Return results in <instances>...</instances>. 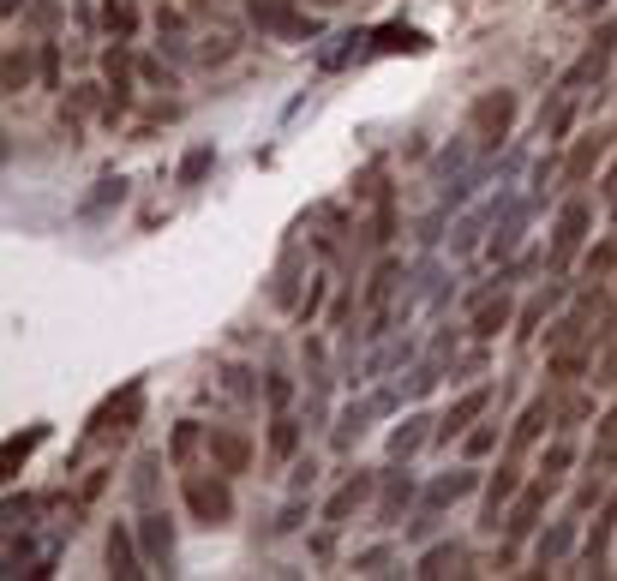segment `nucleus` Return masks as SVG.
Wrapping results in <instances>:
<instances>
[{"instance_id":"obj_32","label":"nucleus","mask_w":617,"mask_h":581,"mask_svg":"<svg viewBox=\"0 0 617 581\" xmlns=\"http://www.w3.org/2000/svg\"><path fill=\"white\" fill-rule=\"evenodd\" d=\"M24 78H30V54L12 48V54H6V90H24Z\"/></svg>"},{"instance_id":"obj_31","label":"nucleus","mask_w":617,"mask_h":581,"mask_svg":"<svg viewBox=\"0 0 617 581\" xmlns=\"http://www.w3.org/2000/svg\"><path fill=\"white\" fill-rule=\"evenodd\" d=\"M462 162H468V144L456 138V144H450V150L438 156V168H432V174H438V180H456V174H462Z\"/></svg>"},{"instance_id":"obj_43","label":"nucleus","mask_w":617,"mask_h":581,"mask_svg":"<svg viewBox=\"0 0 617 581\" xmlns=\"http://www.w3.org/2000/svg\"><path fill=\"white\" fill-rule=\"evenodd\" d=\"M600 450H617V414L600 420Z\"/></svg>"},{"instance_id":"obj_3","label":"nucleus","mask_w":617,"mask_h":581,"mask_svg":"<svg viewBox=\"0 0 617 581\" xmlns=\"http://www.w3.org/2000/svg\"><path fill=\"white\" fill-rule=\"evenodd\" d=\"M588 222H594L588 198H570V204L558 210V228H552V270H564V264L582 252V240H588Z\"/></svg>"},{"instance_id":"obj_47","label":"nucleus","mask_w":617,"mask_h":581,"mask_svg":"<svg viewBox=\"0 0 617 581\" xmlns=\"http://www.w3.org/2000/svg\"><path fill=\"white\" fill-rule=\"evenodd\" d=\"M18 6H24V0H0V12H18Z\"/></svg>"},{"instance_id":"obj_24","label":"nucleus","mask_w":617,"mask_h":581,"mask_svg":"<svg viewBox=\"0 0 617 581\" xmlns=\"http://www.w3.org/2000/svg\"><path fill=\"white\" fill-rule=\"evenodd\" d=\"M546 420H552V414H546V402H534V408L522 414V426L510 432V444H516V450H528V444H534V438L546 432Z\"/></svg>"},{"instance_id":"obj_38","label":"nucleus","mask_w":617,"mask_h":581,"mask_svg":"<svg viewBox=\"0 0 617 581\" xmlns=\"http://www.w3.org/2000/svg\"><path fill=\"white\" fill-rule=\"evenodd\" d=\"M390 282H396V264H384V270L372 276V306H384V300H390Z\"/></svg>"},{"instance_id":"obj_44","label":"nucleus","mask_w":617,"mask_h":581,"mask_svg":"<svg viewBox=\"0 0 617 581\" xmlns=\"http://www.w3.org/2000/svg\"><path fill=\"white\" fill-rule=\"evenodd\" d=\"M594 384H617V348L606 354V366H600V378H594Z\"/></svg>"},{"instance_id":"obj_39","label":"nucleus","mask_w":617,"mask_h":581,"mask_svg":"<svg viewBox=\"0 0 617 581\" xmlns=\"http://www.w3.org/2000/svg\"><path fill=\"white\" fill-rule=\"evenodd\" d=\"M132 486H138V498H150V486H156V456L138 462V480H132Z\"/></svg>"},{"instance_id":"obj_17","label":"nucleus","mask_w":617,"mask_h":581,"mask_svg":"<svg viewBox=\"0 0 617 581\" xmlns=\"http://www.w3.org/2000/svg\"><path fill=\"white\" fill-rule=\"evenodd\" d=\"M270 450H276L282 462H288V456L300 450V420H294L288 408H276V420H270Z\"/></svg>"},{"instance_id":"obj_41","label":"nucleus","mask_w":617,"mask_h":581,"mask_svg":"<svg viewBox=\"0 0 617 581\" xmlns=\"http://www.w3.org/2000/svg\"><path fill=\"white\" fill-rule=\"evenodd\" d=\"M42 84H48V90L60 84V60H54V48H42Z\"/></svg>"},{"instance_id":"obj_35","label":"nucleus","mask_w":617,"mask_h":581,"mask_svg":"<svg viewBox=\"0 0 617 581\" xmlns=\"http://www.w3.org/2000/svg\"><path fill=\"white\" fill-rule=\"evenodd\" d=\"M570 462H576V450H570V444H564V438H558V444H552V450H546V480H552V474H564V468H570Z\"/></svg>"},{"instance_id":"obj_11","label":"nucleus","mask_w":617,"mask_h":581,"mask_svg":"<svg viewBox=\"0 0 617 581\" xmlns=\"http://www.w3.org/2000/svg\"><path fill=\"white\" fill-rule=\"evenodd\" d=\"M606 144H612V132H594V138H582V144L570 150V162H564V180H570V186H582V180H588V174L600 168Z\"/></svg>"},{"instance_id":"obj_34","label":"nucleus","mask_w":617,"mask_h":581,"mask_svg":"<svg viewBox=\"0 0 617 581\" xmlns=\"http://www.w3.org/2000/svg\"><path fill=\"white\" fill-rule=\"evenodd\" d=\"M492 444H498V426H474L462 450H468V456H492Z\"/></svg>"},{"instance_id":"obj_4","label":"nucleus","mask_w":617,"mask_h":581,"mask_svg":"<svg viewBox=\"0 0 617 581\" xmlns=\"http://www.w3.org/2000/svg\"><path fill=\"white\" fill-rule=\"evenodd\" d=\"M246 12H252V24H258V30L288 36V42H300V36H312V30H318L312 18H300V6H294V0H246Z\"/></svg>"},{"instance_id":"obj_37","label":"nucleus","mask_w":617,"mask_h":581,"mask_svg":"<svg viewBox=\"0 0 617 581\" xmlns=\"http://www.w3.org/2000/svg\"><path fill=\"white\" fill-rule=\"evenodd\" d=\"M264 396H270V408H288V396H294V384H288L282 372H270V384H264Z\"/></svg>"},{"instance_id":"obj_36","label":"nucleus","mask_w":617,"mask_h":581,"mask_svg":"<svg viewBox=\"0 0 617 581\" xmlns=\"http://www.w3.org/2000/svg\"><path fill=\"white\" fill-rule=\"evenodd\" d=\"M612 264H617V246H594V252H588V282H594V276H606Z\"/></svg>"},{"instance_id":"obj_18","label":"nucleus","mask_w":617,"mask_h":581,"mask_svg":"<svg viewBox=\"0 0 617 581\" xmlns=\"http://www.w3.org/2000/svg\"><path fill=\"white\" fill-rule=\"evenodd\" d=\"M366 492H372V480H348L336 498H330V510H324V522H348L360 504H366Z\"/></svg>"},{"instance_id":"obj_23","label":"nucleus","mask_w":617,"mask_h":581,"mask_svg":"<svg viewBox=\"0 0 617 581\" xmlns=\"http://www.w3.org/2000/svg\"><path fill=\"white\" fill-rule=\"evenodd\" d=\"M522 216H528V204H510V216L498 222V234H492V258H504L510 246H516V234H522Z\"/></svg>"},{"instance_id":"obj_12","label":"nucleus","mask_w":617,"mask_h":581,"mask_svg":"<svg viewBox=\"0 0 617 581\" xmlns=\"http://www.w3.org/2000/svg\"><path fill=\"white\" fill-rule=\"evenodd\" d=\"M516 474H522V468H510V462H504V468L492 474V486H486V522H480L486 534H498V510H504V504L516 498V486H522Z\"/></svg>"},{"instance_id":"obj_1","label":"nucleus","mask_w":617,"mask_h":581,"mask_svg":"<svg viewBox=\"0 0 617 581\" xmlns=\"http://www.w3.org/2000/svg\"><path fill=\"white\" fill-rule=\"evenodd\" d=\"M510 126H516V96H510V90L480 96V102H474V114H468V138H474L480 150L504 144V138H510Z\"/></svg>"},{"instance_id":"obj_22","label":"nucleus","mask_w":617,"mask_h":581,"mask_svg":"<svg viewBox=\"0 0 617 581\" xmlns=\"http://www.w3.org/2000/svg\"><path fill=\"white\" fill-rule=\"evenodd\" d=\"M210 168H216V150H210V144H192V150L180 156V186H198Z\"/></svg>"},{"instance_id":"obj_28","label":"nucleus","mask_w":617,"mask_h":581,"mask_svg":"<svg viewBox=\"0 0 617 581\" xmlns=\"http://www.w3.org/2000/svg\"><path fill=\"white\" fill-rule=\"evenodd\" d=\"M120 198H126V186H120V180H102V186L84 198V216H96V210H108V204H120Z\"/></svg>"},{"instance_id":"obj_48","label":"nucleus","mask_w":617,"mask_h":581,"mask_svg":"<svg viewBox=\"0 0 617 581\" xmlns=\"http://www.w3.org/2000/svg\"><path fill=\"white\" fill-rule=\"evenodd\" d=\"M318 6H342V0H318Z\"/></svg>"},{"instance_id":"obj_40","label":"nucleus","mask_w":617,"mask_h":581,"mask_svg":"<svg viewBox=\"0 0 617 581\" xmlns=\"http://www.w3.org/2000/svg\"><path fill=\"white\" fill-rule=\"evenodd\" d=\"M384 564H390V552H384V546H378V552H360V558H354V570H366V576H378Z\"/></svg>"},{"instance_id":"obj_10","label":"nucleus","mask_w":617,"mask_h":581,"mask_svg":"<svg viewBox=\"0 0 617 581\" xmlns=\"http://www.w3.org/2000/svg\"><path fill=\"white\" fill-rule=\"evenodd\" d=\"M138 546H144V558L150 564H174V528H168V516L162 510H144V528H138Z\"/></svg>"},{"instance_id":"obj_6","label":"nucleus","mask_w":617,"mask_h":581,"mask_svg":"<svg viewBox=\"0 0 617 581\" xmlns=\"http://www.w3.org/2000/svg\"><path fill=\"white\" fill-rule=\"evenodd\" d=\"M486 408H492V384H480V390H468V396H456V402H450V414L438 420V444H450V438H462V432H468V426H474V420H480Z\"/></svg>"},{"instance_id":"obj_13","label":"nucleus","mask_w":617,"mask_h":581,"mask_svg":"<svg viewBox=\"0 0 617 581\" xmlns=\"http://www.w3.org/2000/svg\"><path fill=\"white\" fill-rule=\"evenodd\" d=\"M108 576H114V581L144 576V570H138V546H132V534H126V528H114V534H108Z\"/></svg>"},{"instance_id":"obj_45","label":"nucleus","mask_w":617,"mask_h":581,"mask_svg":"<svg viewBox=\"0 0 617 581\" xmlns=\"http://www.w3.org/2000/svg\"><path fill=\"white\" fill-rule=\"evenodd\" d=\"M600 522H606V528H617V498L606 504V516H600Z\"/></svg>"},{"instance_id":"obj_26","label":"nucleus","mask_w":617,"mask_h":581,"mask_svg":"<svg viewBox=\"0 0 617 581\" xmlns=\"http://www.w3.org/2000/svg\"><path fill=\"white\" fill-rule=\"evenodd\" d=\"M456 564H462V552H456V546H432V552L420 558V570H414V576H450Z\"/></svg>"},{"instance_id":"obj_20","label":"nucleus","mask_w":617,"mask_h":581,"mask_svg":"<svg viewBox=\"0 0 617 581\" xmlns=\"http://www.w3.org/2000/svg\"><path fill=\"white\" fill-rule=\"evenodd\" d=\"M462 492H474V468H462V474H444V480L426 492V504H432V510H444V504H456Z\"/></svg>"},{"instance_id":"obj_33","label":"nucleus","mask_w":617,"mask_h":581,"mask_svg":"<svg viewBox=\"0 0 617 581\" xmlns=\"http://www.w3.org/2000/svg\"><path fill=\"white\" fill-rule=\"evenodd\" d=\"M396 234V198H390V186L378 192V240H390Z\"/></svg>"},{"instance_id":"obj_7","label":"nucleus","mask_w":617,"mask_h":581,"mask_svg":"<svg viewBox=\"0 0 617 581\" xmlns=\"http://www.w3.org/2000/svg\"><path fill=\"white\" fill-rule=\"evenodd\" d=\"M204 438H210V462H216L222 474H246V462H252V444H246L234 426H210Z\"/></svg>"},{"instance_id":"obj_25","label":"nucleus","mask_w":617,"mask_h":581,"mask_svg":"<svg viewBox=\"0 0 617 581\" xmlns=\"http://www.w3.org/2000/svg\"><path fill=\"white\" fill-rule=\"evenodd\" d=\"M504 324H510V300H504V294H498V306H480V318H474V336H480V342H486V336H498V330H504Z\"/></svg>"},{"instance_id":"obj_46","label":"nucleus","mask_w":617,"mask_h":581,"mask_svg":"<svg viewBox=\"0 0 617 581\" xmlns=\"http://www.w3.org/2000/svg\"><path fill=\"white\" fill-rule=\"evenodd\" d=\"M606 192H617V162H612V174H606Z\"/></svg>"},{"instance_id":"obj_2","label":"nucleus","mask_w":617,"mask_h":581,"mask_svg":"<svg viewBox=\"0 0 617 581\" xmlns=\"http://www.w3.org/2000/svg\"><path fill=\"white\" fill-rule=\"evenodd\" d=\"M186 510H192V522H204V528L234 516V498H228L222 468H216V474H186Z\"/></svg>"},{"instance_id":"obj_29","label":"nucleus","mask_w":617,"mask_h":581,"mask_svg":"<svg viewBox=\"0 0 617 581\" xmlns=\"http://www.w3.org/2000/svg\"><path fill=\"white\" fill-rule=\"evenodd\" d=\"M192 444H198V426H192V420H186V426H174V438H168V462L180 468V462L192 456Z\"/></svg>"},{"instance_id":"obj_8","label":"nucleus","mask_w":617,"mask_h":581,"mask_svg":"<svg viewBox=\"0 0 617 581\" xmlns=\"http://www.w3.org/2000/svg\"><path fill=\"white\" fill-rule=\"evenodd\" d=\"M612 48H617V24H606L600 36H594V48L570 66V78H564V90H576V84H588V78H600L606 66H612Z\"/></svg>"},{"instance_id":"obj_16","label":"nucleus","mask_w":617,"mask_h":581,"mask_svg":"<svg viewBox=\"0 0 617 581\" xmlns=\"http://www.w3.org/2000/svg\"><path fill=\"white\" fill-rule=\"evenodd\" d=\"M372 48H378V54H396V48L420 54V48H426V36H420V30H408V24H384V30H372Z\"/></svg>"},{"instance_id":"obj_21","label":"nucleus","mask_w":617,"mask_h":581,"mask_svg":"<svg viewBox=\"0 0 617 581\" xmlns=\"http://www.w3.org/2000/svg\"><path fill=\"white\" fill-rule=\"evenodd\" d=\"M408 498H414V480H408V474H390V486H384V504H378V522L390 528V522L402 516V504H408Z\"/></svg>"},{"instance_id":"obj_9","label":"nucleus","mask_w":617,"mask_h":581,"mask_svg":"<svg viewBox=\"0 0 617 581\" xmlns=\"http://www.w3.org/2000/svg\"><path fill=\"white\" fill-rule=\"evenodd\" d=\"M546 492H552V480H540V486H528V492L516 498V510H510V522H504V534H510V540H528V534L540 528V510H546Z\"/></svg>"},{"instance_id":"obj_42","label":"nucleus","mask_w":617,"mask_h":581,"mask_svg":"<svg viewBox=\"0 0 617 581\" xmlns=\"http://www.w3.org/2000/svg\"><path fill=\"white\" fill-rule=\"evenodd\" d=\"M228 390H234V396H252V378H246L240 366H228Z\"/></svg>"},{"instance_id":"obj_5","label":"nucleus","mask_w":617,"mask_h":581,"mask_svg":"<svg viewBox=\"0 0 617 581\" xmlns=\"http://www.w3.org/2000/svg\"><path fill=\"white\" fill-rule=\"evenodd\" d=\"M138 402H144V384L132 378V384L120 390V402H102V414L90 420V432H96V438H126V432H132V414H138Z\"/></svg>"},{"instance_id":"obj_27","label":"nucleus","mask_w":617,"mask_h":581,"mask_svg":"<svg viewBox=\"0 0 617 581\" xmlns=\"http://www.w3.org/2000/svg\"><path fill=\"white\" fill-rule=\"evenodd\" d=\"M36 444H42V426H30L24 438H6V474H18V462H24Z\"/></svg>"},{"instance_id":"obj_19","label":"nucleus","mask_w":617,"mask_h":581,"mask_svg":"<svg viewBox=\"0 0 617 581\" xmlns=\"http://www.w3.org/2000/svg\"><path fill=\"white\" fill-rule=\"evenodd\" d=\"M378 408H384V396H372V402H360V408H348V414H342V426H336V444L348 450V444H354V438L366 432V420H372Z\"/></svg>"},{"instance_id":"obj_14","label":"nucleus","mask_w":617,"mask_h":581,"mask_svg":"<svg viewBox=\"0 0 617 581\" xmlns=\"http://www.w3.org/2000/svg\"><path fill=\"white\" fill-rule=\"evenodd\" d=\"M426 426H432L426 414H414V420H402V426L390 432V456H396V462H408V456H414V450H420L426 438H438V432H426Z\"/></svg>"},{"instance_id":"obj_30","label":"nucleus","mask_w":617,"mask_h":581,"mask_svg":"<svg viewBox=\"0 0 617 581\" xmlns=\"http://www.w3.org/2000/svg\"><path fill=\"white\" fill-rule=\"evenodd\" d=\"M102 24H108L114 36H132V6H126V0H108V6H102Z\"/></svg>"},{"instance_id":"obj_15","label":"nucleus","mask_w":617,"mask_h":581,"mask_svg":"<svg viewBox=\"0 0 617 581\" xmlns=\"http://www.w3.org/2000/svg\"><path fill=\"white\" fill-rule=\"evenodd\" d=\"M576 546V522H552L546 534H540V546H534V558H540V570H552L564 552Z\"/></svg>"}]
</instances>
